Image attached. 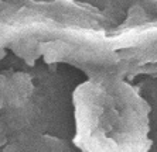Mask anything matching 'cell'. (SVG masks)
Masks as SVG:
<instances>
[{
	"label": "cell",
	"mask_w": 157,
	"mask_h": 152,
	"mask_svg": "<svg viewBox=\"0 0 157 152\" xmlns=\"http://www.w3.org/2000/svg\"><path fill=\"white\" fill-rule=\"evenodd\" d=\"M75 135L82 152H150V104L115 76L79 83L72 93Z\"/></svg>",
	"instance_id": "6da1fadb"
}]
</instances>
